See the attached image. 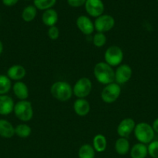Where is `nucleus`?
Returning <instances> with one entry per match:
<instances>
[{
  "mask_svg": "<svg viewBox=\"0 0 158 158\" xmlns=\"http://www.w3.org/2000/svg\"><path fill=\"white\" fill-rule=\"evenodd\" d=\"M130 157L131 158H146L148 155L147 144L137 143L130 148Z\"/></svg>",
  "mask_w": 158,
  "mask_h": 158,
  "instance_id": "nucleus-19",
  "label": "nucleus"
},
{
  "mask_svg": "<svg viewBox=\"0 0 158 158\" xmlns=\"http://www.w3.org/2000/svg\"><path fill=\"white\" fill-rule=\"evenodd\" d=\"M32 129L26 123H20L15 127V135L20 138H27L30 136Z\"/></svg>",
  "mask_w": 158,
  "mask_h": 158,
  "instance_id": "nucleus-24",
  "label": "nucleus"
},
{
  "mask_svg": "<svg viewBox=\"0 0 158 158\" xmlns=\"http://www.w3.org/2000/svg\"><path fill=\"white\" fill-rule=\"evenodd\" d=\"M85 8L87 13L94 18L102 15L105 10V6L102 0H86Z\"/></svg>",
  "mask_w": 158,
  "mask_h": 158,
  "instance_id": "nucleus-11",
  "label": "nucleus"
},
{
  "mask_svg": "<svg viewBox=\"0 0 158 158\" xmlns=\"http://www.w3.org/2000/svg\"><path fill=\"white\" fill-rule=\"evenodd\" d=\"M123 51L118 46H109L104 55L105 62L112 67L119 66L123 60Z\"/></svg>",
  "mask_w": 158,
  "mask_h": 158,
  "instance_id": "nucleus-6",
  "label": "nucleus"
},
{
  "mask_svg": "<svg viewBox=\"0 0 158 158\" xmlns=\"http://www.w3.org/2000/svg\"><path fill=\"white\" fill-rule=\"evenodd\" d=\"M26 1H28V0H26Z\"/></svg>",
  "mask_w": 158,
  "mask_h": 158,
  "instance_id": "nucleus-35",
  "label": "nucleus"
},
{
  "mask_svg": "<svg viewBox=\"0 0 158 158\" xmlns=\"http://www.w3.org/2000/svg\"><path fill=\"white\" fill-rule=\"evenodd\" d=\"M94 29L98 32H108L115 26V19L112 15L102 14L100 16L97 17L94 22Z\"/></svg>",
  "mask_w": 158,
  "mask_h": 158,
  "instance_id": "nucleus-8",
  "label": "nucleus"
},
{
  "mask_svg": "<svg viewBox=\"0 0 158 158\" xmlns=\"http://www.w3.org/2000/svg\"><path fill=\"white\" fill-rule=\"evenodd\" d=\"M15 117L22 122H28L33 117V108L32 103L27 100H20L15 103L13 110Z\"/></svg>",
  "mask_w": 158,
  "mask_h": 158,
  "instance_id": "nucleus-4",
  "label": "nucleus"
},
{
  "mask_svg": "<svg viewBox=\"0 0 158 158\" xmlns=\"http://www.w3.org/2000/svg\"><path fill=\"white\" fill-rule=\"evenodd\" d=\"M133 133L139 143L144 144H149L153 141L155 137V132L152 126L146 122L136 123Z\"/></svg>",
  "mask_w": 158,
  "mask_h": 158,
  "instance_id": "nucleus-3",
  "label": "nucleus"
},
{
  "mask_svg": "<svg viewBox=\"0 0 158 158\" xmlns=\"http://www.w3.org/2000/svg\"><path fill=\"white\" fill-rule=\"evenodd\" d=\"M156 1H157V2H158V0H156Z\"/></svg>",
  "mask_w": 158,
  "mask_h": 158,
  "instance_id": "nucleus-34",
  "label": "nucleus"
},
{
  "mask_svg": "<svg viewBox=\"0 0 158 158\" xmlns=\"http://www.w3.org/2000/svg\"><path fill=\"white\" fill-rule=\"evenodd\" d=\"M73 109L74 113L79 117H85L89 114L91 110V106H90L89 102L85 99L77 98L74 101L73 105Z\"/></svg>",
  "mask_w": 158,
  "mask_h": 158,
  "instance_id": "nucleus-15",
  "label": "nucleus"
},
{
  "mask_svg": "<svg viewBox=\"0 0 158 158\" xmlns=\"http://www.w3.org/2000/svg\"><path fill=\"white\" fill-rule=\"evenodd\" d=\"M14 103L11 97L6 95H0V115L6 116L13 112Z\"/></svg>",
  "mask_w": 158,
  "mask_h": 158,
  "instance_id": "nucleus-14",
  "label": "nucleus"
},
{
  "mask_svg": "<svg viewBox=\"0 0 158 158\" xmlns=\"http://www.w3.org/2000/svg\"><path fill=\"white\" fill-rule=\"evenodd\" d=\"M2 4L4 6H8V7H11V6H13L15 4H17L19 0H2Z\"/></svg>",
  "mask_w": 158,
  "mask_h": 158,
  "instance_id": "nucleus-31",
  "label": "nucleus"
},
{
  "mask_svg": "<svg viewBox=\"0 0 158 158\" xmlns=\"http://www.w3.org/2000/svg\"><path fill=\"white\" fill-rule=\"evenodd\" d=\"M26 70L25 67L22 65L15 64L11 66L7 70V76L11 80L14 81H21L26 77Z\"/></svg>",
  "mask_w": 158,
  "mask_h": 158,
  "instance_id": "nucleus-13",
  "label": "nucleus"
},
{
  "mask_svg": "<svg viewBox=\"0 0 158 158\" xmlns=\"http://www.w3.org/2000/svg\"><path fill=\"white\" fill-rule=\"evenodd\" d=\"M92 89V83L88 77H81L76 81L73 86V94L77 98L85 99Z\"/></svg>",
  "mask_w": 158,
  "mask_h": 158,
  "instance_id": "nucleus-7",
  "label": "nucleus"
},
{
  "mask_svg": "<svg viewBox=\"0 0 158 158\" xmlns=\"http://www.w3.org/2000/svg\"><path fill=\"white\" fill-rule=\"evenodd\" d=\"M120 85L116 83H112L105 85L101 92V99L105 103H112L118 100L121 94Z\"/></svg>",
  "mask_w": 158,
  "mask_h": 158,
  "instance_id": "nucleus-5",
  "label": "nucleus"
},
{
  "mask_svg": "<svg viewBox=\"0 0 158 158\" xmlns=\"http://www.w3.org/2000/svg\"><path fill=\"white\" fill-rule=\"evenodd\" d=\"M57 0H33V6L39 10H47L52 9Z\"/></svg>",
  "mask_w": 158,
  "mask_h": 158,
  "instance_id": "nucleus-26",
  "label": "nucleus"
},
{
  "mask_svg": "<svg viewBox=\"0 0 158 158\" xmlns=\"http://www.w3.org/2000/svg\"><path fill=\"white\" fill-rule=\"evenodd\" d=\"M92 42L94 46L98 48H101L105 45L107 42V38L105 36V33L97 32V33L94 34V36H93Z\"/></svg>",
  "mask_w": 158,
  "mask_h": 158,
  "instance_id": "nucleus-27",
  "label": "nucleus"
},
{
  "mask_svg": "<svg viewBox=\"0 0 158 158\" xmlns=\"http://www.w3.org/2000/svg\"><path fill=\"white\" fill-rule=\"evenodd\" d=\"M42 21L43 24L48 27L55 26L58 21V14L57 11L53 9L45 10L42 15Z\"/></svg>",
  "mask_w": 158,
  "mask_h": 158,
  "instance_id": "nucleus-18",
  "label": "nucleus"
},
{
  "mask_svg": "<svg viewBox=\"0 0 158 158\" xmlns=\"http://www.w3.org/2000/svg\"><path fill=\"white\" fill-rule=\"evenodd\" d=\"M50 94L58 101L66 102L72 97L73 87L66 81H57L51 85Z\"/></svg>",
  "mask_w": 158,
  "mask_h": 158,
  "instance_id": "nucleus-2",
  "label": "nucleus"
},
{
  "mask_svg": "<svg viewBox=\"0 0 158 158\" xmlns=\"http://www.w3.org/2000/svg\"><path fill=\"white\" fill-rule=\"evenodd\" d=\"M68 5L71 7L77 8L82 6H85L86 0H67Z\"/></svg>",
  "mask_w": 158,
  "mask_h": 158,
  "instance_id": "nucleus-30",
  "label": "nucleus"
},
{
  "mask_svg": "<svg viewBox=\"0 0 158 158\" xmlns=\"http://www.w3.org/2000/svg\"><path fill=\"white\" fill-rule=\"evenodd\" d=\"M136 124V122L133 118L127 117L123 119L119 122L116 129L118 135L119 136V137L128 138L130 134L134 131Z\"/></svg>",
  "mask_w": 158,
  "mask_h": 158,
  "instance_id": "nucleus-10",
  "label": "nucleus"
},
{
  "mask_svg": "<svg viewBox=\"0 0 158 158\" xmlns=\"http://www.w3.org/2000/svg\"><path fill=\"white\" fill-rule=\"evenodd\" d=\"M37 9L34 6H27L23 9L22 12V19L26 23L32 22L36 18Z\"/></svg>",
  "mask_w": 158,
  "mask_h": 158,
  "instance_id": "nucleus-23",
  "label": "nucleus"
},
{
  "mask_svg": "<svg viewBox=\"0 0 158 158\" xmlns=\"http://www.w3.org/2000/svg\"><path fill=\"white\" fill-rule=\"evenodd\" d=\"M148 155L152 158H158V140H153L147 146Z\"/></svg>",
  "mask_w": 158,
  "mask_h": 158,
  "instance_id": "nucleus-28",
  "label": "nucleus"
},
{
  "mask_svg": "<svg viewBox=\"0 0 158 158\" xmlns=\"http://www.w3.org/2000/svg\"><path fill=\"white\" fill-rule=\"evenodd\" d=\"M3 43H2V42L1 41V40H0V55H1L2 53V52H3Z\"/></svg>",
  "mask_w": 158,
  "mask_h": 158,
  "instance_id": "nucleus-33",
  "label": "nucleus"
},
{
  "mask_svg": "<svg viewBox=\"0 0 158 158\" xmlns=\"http://www.w3.org/2000/svg\"><path fill=\"white\" fill-rule=\"evenodd\" d=\"M78 158H94L95 151L92 145L89 143H85L78 150Z\"/></svg>",
  "mask_w": 158,
  "mask_h": 158,
  "instance_id": "nucleus-22",
  "label": "nucleus"
},
{
  "mask_svg": "<svg viewBox=\"0 0 158 158\" xmlns=\"http://www.w3.org/2000/svg\"><path fill=\"white\" fill-rule=\"evenodd\" d=\"M47 35L50 40H56L59 38L60 30H59V29L56 26H51V27H49V29H48Z\"/></svg>",
  "mask_w": 158,
  "mask_h": 158,
  "instance_id": "nucleus-29",
  "label": "nucleus"
},
{
  "mask_svg": "<svg viewBox=\"0 0 158 158\" xmlns=\"http://www.w3.org/2000/svg\"><path fill=\"white\" fill-rule=\"evenodd\" d=\"M115 151L119 155H125L130 151V143L128 139L124 137H119L115 143Z\"/></svg>",
  "mask_w": 158,
  "mask_h": 158,
  "instance_id": "nucleus-20",
  "label": "nucleus"
},
{
  "mask_svg": "<svg viewBox=\"0 0 158 158\" xmlns=\"http://www.w3.org/2000/svg\"><path fill=\"white\" fill-rule=\"evenodd\" d=\"M133 70L127 64H120L115 70V83L119 85L125 84L131 79Z\"/></svg>",
  "mask_w": 158,
  "mask_h": 158,
  "instance_id": "nucleus-9",
  "label": "nucleus"
},
{
  "mask_svg": "<svg viewBox=\"0 0 158 158\" xmlns=\"http://www.w3.org/2000/svg\"><path fill=\"white\" fill-rule=\"evenodd\" d=\"M76 26L84 35H91L94 30V23L86 15H80L77 17L76 19Z\"/></svg>",
  "mask_w": 158,
  "mask_h": 158,
  "instance_id": "nucleus-12",
  "label": "nucleus"
},
{
  "mask_svg": "<svg viewBox=\"0 0 158 158\" xmlns=\"http://www.w3.org/2000/svg\"><path fill=\"white\" fill-rule=\"evenodd\" d=\"M94 76L99 83L108 85L115 82V70L105 62H99L94 67Z\"/></svg>",
  "mask_w": 158,
  "mask_h": 158,
  "instance_id": "nucleus-1",
  "label": "nucleus"
},
{
  "mask_svg": "<svg viewBox=\"0 0 158 158\" xmlns=\"http://www.w3.org/2000/svg\"><path fill=\"white\" fill-rule=\"evenodd\" d=\"M13 94L20 100H26L29 97V88L23 81L15 82L12 86Z\"/></svg>",
  "mask_w": 158,
  "mask_h": 158,
  "instance_id": "nucleus-16",
  "label": "nucleus"
},
{
  "mask_svg": "<svg viewBox=\"0 0 158 158\" xmlns=\"http://www.w3.org/2000/svg\"><path fill=\"white\" fill-rule=\"evenodd\" d=\"M11 80L6 75L0 74V95H6L12 88Z\"/></svg>",
  "mask_w": 158,
  "mask_h": 158,
  "instance_id": "nucleus-25",
  "label": "nucleus"
},
{
  "mask_svg": "<svg viewBox=\"0 0 158 158\" xmlns=\"http://www.w3.org/2000/svg\"><path fill=\"white\" fill-rule=\"evenodd\" d=\"M15 135V127L5 119H0V137L9 139Z\"/></svg>",
  "mask_w": 158,
  "mask_h": 158,
  "instance_id": "nucleus-17",
  "label": "nucleus"
},
{
  "mask_svg": "<svg viewBox=\"0 0 158 158\" xmlns=\"http://www.w3.org/2000/svg\"><path fill=\"white\" fill-rule=\"evenodd\" d=\"M92 147L95 152L102 153L106 150L107 148V140L106 137L103 134H96L93 137Z\"/></svg>",
  "mask_w": 158,
  "mask_h": 158,
  "instance_id": "nucleus-21",
  "label": "nucleus"
},
{
  "mask_svg": "<svg viewBox=\"0 0 158 158\" xmlns=\"http://www.w3.org/2000/svg\"><path fill=\"white\" fill-rule=\"evenodd\" d=\"M152 127H153V131H154L155 133H157L158 134V118L155 119L154 120H153V123H152Z\"/></svg>",
  "mask_w": 158,
  "mask_h": 158,
  "instance_id": "nucleus-32",
  "label": "nucleus"
}]
</instances>
